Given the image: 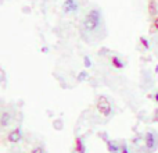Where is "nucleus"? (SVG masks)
Masks as SVG:
<instances>
[{
  "label": "nucleus",
  "mask_w": 158,
  "mask_h": 153,
  "mask_svg": "<svg viewBox=\"0 0 158 153\" xmlns=\"http://www.w3.org/2000/svg\"><path fill=\"white\" fill-rule=\"evenodd\" d=\"M98 22H100V13H98L97 10H93L86 15L83 24L87 29H94L98 25Z\"/></svg>",
  "instance_id": "f257e3e1"
},
{
  "label": "nucleus",
  "mask_w": 158,
  "mask_h": 153,
  "mask_svg": "<svg viewBox=\"0 0 158 153\" xmlns=\"http://www.w3.org/2000/svg\"><path fill=\"white\" fill-rule=\"evenodd\" d=\"M97 109H98V111L104 116H108L110 113H111V104H110L108 99H107L106 96H100V98H98Z\"/></svg>",
  "instance_id": "f03ea898"
},
{
  "label": "nucleus",
  "mask_w": 158,
  "mask_h": 153,
  "mask_svg": "<svg viewBox=\"0 0 158 153\" xmlns=\"http://www.w3.org/2000/svg\"><path fill=\"white\" fill-rule=\"evenodd\" d=\"M146 145L148 146V151L150 152L157 148V139H156V135H154L153 132H148V134L146 135Z\"/></svg>",
  "instance_id": "7ed1b4c3"
},
{
  "label": "nucleus",
  "mask_w": 158,
  "mask_h": 153,
  "mask_svg": "<svg viewBox=\"0 0 158 153\" xmlns=\"http://www.w3.org/2000/svg\"><path fill=\"white\" fill-rule=\"evenodd\" d=\"M8 139H10L11 142H18V141L21 139V129L17 128V129H14L13 132H10V135H8Z\"/></svg>",
  "instance_id": "20e7f679"
},
{
  "label": "nucleus",
  "mask_w": 158,
  "mask_h": 153,
  "mask_svg": "<svg viewBox=\"0 0 158 153\" xmlns=\"http://www.w3.org/2000/svg\"><path fill=\"white\" fill-rule=\"evenodd\" d=\"M111 61H112V64H114V66L117 67V68H122L123 64L121 63L119 60H118V57H112V60H111Z\"/></svg>",
  "instance_id": "39448f33"
},
{
  "label": "nucleus",
  "mask_w": 158,
  "mask_h": 153,
  "mask_svg": "<svg viewBox=\"0 0 158 153\" xmlns=\"http://www.w3.org/2000/svg\"><path fill=\"white\" fill-rule=\"evenodd\" d=\"M108 149H110V152H112V153H118L117 146H115L114 143H111V142H108Z\"/></svg>",
  "instance_id": "423d86ee"
},
{
  "label": "nucleus",
  "mask_w": 158,
  "mask_h": 153,
  "mask_svg": "<svg viewBox=\"0 0 158 153\" xmlns=\"http://www.w3.org/2000/svg\"><path fill=\"white\" fill-rule=\"evenodd\" d=\"M32 153H43V151H42V148H36L32 151Z\"/></svg>",
  "instance_id": "0eeeda50"
},
{
  "label": "nucleus",
  "mask_w": 158,
  "mask_h": 153,
  "mask_svg": "<svg viewBox=\"0 0 158 153\" xmlns=\"http://www.w3.org/2000/svg\"><path fill=\"white\" fill-rule=\"evenodd\" d=\"M154 27H156L157 29H158V18H156V20H154Z\"/></svg>",
  "instance_id": "6e6552de"
},
{
  "label": "nucleus",
  "mask_w": 158,
  "mask_h": 153,
  "mask_svg": "<svg viewBox=\"0 0 158 153\" xmlns=\"http://www.w3.org/2000/svg\"><path fill=\"white\" fill-rule=\"evenodd\" d=\"M156 100L158 102V93H156Z\"/></svg>",
  "instance_id": "1a4fd4ad"
}]
</instances>
